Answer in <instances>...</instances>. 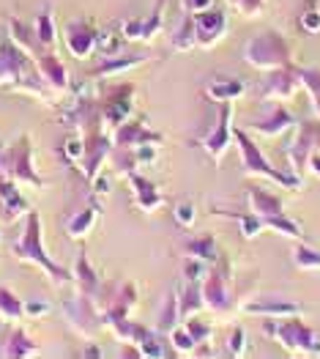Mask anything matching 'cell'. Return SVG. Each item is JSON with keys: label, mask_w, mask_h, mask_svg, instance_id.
<instances>
[{"label": "cell", "mask_w": 320, "mask_h": 359, "mask_svg": "<svg viewBox=\"0 0 320 359\" xmlns=\"http://www.w3.org/2000/svg\"><path fill=\"white\" fill-rule=\"evenodd\" d=\"M291 41L277 30L258 33L244 44V60L260 72H274V69L291 66Z\"/></svg>", "instance_id": "cell-1"}, {"label": "cell", "mask_w": 320, "mask_h": 359, "mask_svg": "<svg viewBox=\"0 0 320 359\" xmlns=\"http://www.w3.org/2000/svg\"><path fill=\"white\" fill-rule=\"evenodd\" d=\"M263 332L268 337H274L282 348H288L291 354H304V357L320 354L318 334L304 321H298V316H293V318H265Z\"/></svg>", "instance_id": "cell-2"}, {"label": "cell", "mask_w": 320, "mask_h": 359, "mask_svg": "<svg viewBox=\"0 0 320 359\" xmlns=\"http://www.w3.org/2000/svg\"><path fill=\"white\" fill-rule=\"evenodd\" d=\"M14 255H17L20 261H30V264L41 266V269L47 271L58 285L69 283V280H74V274H71V271L60 269L58 264L47 255V250H44V244H41V219H39V214H36V211H30L28 214L25 236H22V241H17V244H14Z\"/></svg>", "instance_id": "cell-3"}, {"label": "cell", "mask_w": 320, "mask_h": 359, "mask_svg": "<svg viewBox=\"0 0 320 359\" xmlns=\"http://www.w3.org/2000/svg\"><path fill=\"white\" fill-rule=\"evenodd\" d=\"M233 140L238 143L241 165H244V173H246V176H263V179H271L274 184L288 187V189H298V187H301V179H298V176L274 168V165L263 156V151L258 149V143H255L244 129H233Z\"/></svg>", "instance_id": "cell-4"}, {"label": "cell", "mask_w": 320, "mask_h": 359, "mask_svg": "<svg viewBox=\"0 0 320 359\" xmlns=\"http://www.w3.org/2000/svg\"><path fill=\"white\" fill-rule=\"evenodd\" d=\"M320 151V121H301L295 126V137L288 146V159H291L293 176H304L309 168V156Z\"/></svg>", "instance_id": "cell-5"}, {"label": "cell", "mask_w": 320, "mask_h": 359, "mask_svg": "<svg viewBox=\"0 0 320 359\" xmlns=\"http://www.w3.org/2000/svg\"><path fill=\"white\" fill-rule=\"evenodd\" d=\"M192 22H195V36H197V44H200V47H214V44L222 41L225 33H228V17H225V11H219V8L195 11V14H192Z\"/></svg>", "instance_id": "cell-6"}, {"label": "cell", "mask_w": 320, "mask_h": 359, "mask_svg": "<svg viewBox=\"0 0 320 359\" xmlns=\"http://www.w3.org/2000/svg\"><path fill=\"white\" fill-rule=\"evenodd\" d=\"M230 118H233V104H230V102H222V113H219L216 126L203 137V149L208 151V156H211L214 162H222L225 151L230 149V140H233Z\"/></svg>", "instance_id": "cell-7"}, {"label": "cell", "mask_w": 320, "mask_h": 359, "mask_svg": "<svg viewBox=\"0 0 320 359\" xmlns=\"http://www.w3.org/2000/svg\"><path fill=\"white\" fill-rule=\"evenodd\" d=\"M298 88H301L298 69L291 63V66L268 72V80H265V88H263V99H268V102H288V99L295 96Z\"/></svg>", "instance_id": "cell-8"}, {"label": "cell", "mask_w": 320, "mask_h": 359, "mask_svg": "<svg viewBox=\"0 0 320 359\" xmlns=\"http://www.w3.org/2000/svg\"><path fill=\"white\" fill-rule=\"evenodd\" d=\"M200 291H203V304L211 307L214 313H228L233 307L230 288H228V271L214 269L211 274H205Z\"/></svg>", "instance_id": "cell-9"}, {"label": "cell", "mask_w": 320, "mask_h": 359, "mask_svg": "<svg viewBox=\"0 0 320 359\" xmlns=\"http://www.w3.org/2000/svg\"><path fill=\"white\" fill-rule=\"evenodd\" d=\"M246 316H260V318H293V316H301L304 307L288 299H255L246 302L241 307Z\"/></svg>", "instance_id": "cell-10"}, {"label": "cell", "mask_w": 320, "mask_h": 359, "mask_svg": "<svg viewBox=\"0 0 320 359\" xmlns=\"http://www.w3.org/2000/svg\"><path fill=\"white\" fill-rule=\"evenodd\" d=\"M295 118H293V113L288 107H282V102H277L271 110H268V116H263L252 123V129L263 135V137H277V135H282V132H288Z\"/></svg>", "instance_id": "cell-11"}, {"label": "cell", "mask_w": 320, "mask_h": 359, "mask_svg": "<svg viewBox=\"0 0 320 359\" xmlns=\"http://www.w3.org/2000/svg\"><path fill=\"white\" fill-rule=\"evenodd\" d=\"M246 203H249V211L258 214L260 219L277 217V214H285L282 198H277L274 192H268V189H263V187H249V192H246Z\"/></svg>", "instance_id": "cell-12"}, {"label": "cell", "mask_w": 320, "mask_h": 359, "mask_svg": "<svg viewBox=\"0 0 320 359\" xmlns=\"http://www.w3.org/2000/svg\"><path fill=\"white\" fill-rule=\"evenodd\" d=\"M66 47H69L71 55L88 58L96 50V30L85 25V22H71L66 28Z\"/></svg>", "instance_id": "cell-13"}, {"label": "cell", "mask_w": 320, "mask_h": 359, "mask_svg": "<svg viewBox=\"0 0 320 359\" xmlns=\"http://www.w3.org/2000/svg\"><path fill=\"white\" fill-rule=\"evenodd\" d=\"M146 143H162V135L156 132H148L143 123H129L123 121L116 132V146L123 149H137V146H146Z\"/></svg>", "instance_id": "cell-14"}, {"label": "cell", "mask_w": 320, "mask_h": 359, "mask_svg": "<svg viewBox=\"0 0 320 359\" xmlns=\"http://www.w3.org/2000/svg\"><path fill=\"white\" fill-rule=\"evenodd\" d=\"M107 151H110V140H107L104 135L85 137V151H83V159H85V168H88L85 176H88V179H93V176L99 173V168H102V162H104Z\"/></svg>", "instance_id": "cell-15"}, {"label": "cell", "mask_w": 320, "mask_h": 359, "mask_svg": "<svg viewBox=\"0 0 320 359\" xmlns=\"http://www.w3.org/2000/svg\"><path fill=\"white\" fill-rule=\"evenodd\" d=\"M129 181H132V187H134V203L140 206V209H156V206H162V195H159V189H156V184H151L148 179L143 176H137V173H129Z\"/></svg>", "instance_id": "cell-16"}, {"label": "cell", "mask_w": 320, "mask_h": 359, "mask_svg": "<svg viewBox=\"0 0 320 359\" xmlns=\"http://www.w3.org/2000/svg\"><path fill=\"white\" fill-rule=\"evenodd\" d=\"M36 60H39V72L44 74V80H47L53 88H55V90L66 88V83H69L66 77H69V74H66L63 63H60V60L55 58L53 53H41V55H39Z\"/></svg>", "instance_id": "cell-17"}, {"label": "cell", "mask_w": 320, "mask_h": 359, "mask_svg": "<svg viewBox=\"0 0 320 359\" xmlns=\"http://www.w3.org/2000/svg\"><path fill=\"white\" fill-rule=\"evenodd\" d=\"M244 90H246V86L241 80H214L205 86V96L211 102H235Z\"/></svg>", "instance_id": "cell-18"}, {"label": "cell", "mask_w": 320, "mask_h": 359, "mask_svg": "<svg viewBox=\"0 0 320 359\" xmlns=\"http://www.w3.org/2000/svg\"><path fill=\"white\" fill-rule=\"evenodd\" d=\"M0 203H3V209L11 211V214L28 211V203H25V198L20 195L17 181L11 179V176H0Z\"/></svg>", "instance_id": "cell-19"}, {"label": "cell", "mask_w": 320, "mask_h": 359, "mask_svg": "<svg viewBox=\"0 0 320 359\" xmlns=\"http://www.w3.org/2000/svg\"><path fill=\"white\" fill-rule=\"evenodd\" d=\"M96 214H99L96 206H88V209L74 211V214L66 219V225H63L66 233H69L71 239H80V236L90 233V228H93V222H96Z\"/></svg>", "instance_id": "cell-20"}, {"label": "cell", "mask_w": 320, "mask_h": 359, "mask_svg": "<svg viewBox=\"0 0 320 359\" xmlns=\"http://www.w3.org/2000/svg\"><path fill=\"white\" fill-rule=\"evenodd\" d=\"M74 277L80 280V288H83V294H85V297H90V299H93V297L99 294L102 283H99V277H96V274H93V269H90L85 252L77 258V271H74Z\"/></svg>", "instance_id": "cell-21"}, {"label": "cell", "mask_w": 320, "mask_h": 359, "mask_svg": "<svg viewBox=\"0 0 320 359\" xmlns=\"http://www.w3.org/2000/svg\"><path fill=\"white\" fill-rule=\"evenodd\" d=\"M293 264L301 271H320V250L309 244H295L293 250Z\"/></svg>", "instance_id": "cell-22"}, {"label": "cell", "mask_w": 320, "mask_h": 359, "mask_svg": "<svg viewBox=\"0 0 320 359\" xmlns=\"http://www.w3.org/2000/svg\"><path fill=\"white\" fill-rule=\"evenodd\" d=\"M295 69H298L301 88H307L309 99H312V107L320 118V69H304V66H295Z\"/></svg>", "instance_id": "cell-23"}, {"label": "cell", "mask_w": 320, "mask_h": 359, "mask_svg": "<svg viewBox=\"0 0 320 359\" xmlns=\"http://www.w3.org/2000/svg\"><path fill=\"white\" fill-rule=\"evenodd\" d=\"M200 307H205V304H203V291L195 285V280H189L183 299H178V316H181V318H189V316H192L195 310H200Z\"/></svg>", "instance_id": "cell-24"}, {"label": "cell", "mask_w": 320, "mask_h": 359, "mask_svg": "<svg viewBox=\"0 0 320 359\" xmlns=\"http://www.w3.org/2000/svg\"><path fill=\"white\" fill-rule=\"evenodd\" d=\"M186 250L192 252V258H200V261H216L219 258V250H216L214 236H200V239L189 241Z\"/></svg>", "instance_id": "cell-25"}, {"label": "cell", "mask_w": 320, "mask_h": 359, "mask_svg": "<svg viewBox=\"0 0 320 359\" xmlns=\"http://www.w3.org/2000/svg\"><path fill=\"white\" fill-rule=\"evenodd\" d=\"M39 348L30 343V337L25 332H14L11 337H8V346H6V357H30V354H36Z\"/></svg>", "instance_id": "cell-26"}, {"label": "cell", "mask_w": 320, "mask_h": 359, "mask_svg": "<svg viewBox=\"0 0 320 359\" xmlns=\"http://www.w3.org/2000/svg\"><path fill=\"white\" fill-rule=\"evenodd\" d=\"M143 58L140 55H134V58H107L99 69H96V77H113V74H120V72H126V69H132V66H140Z\"/></svg>", "instance_id": "cell-27"}, {"label": "cell", "mask_w": 320, "mask_h": 359, "mask_svg": "<svg viewBox=\"0 0 320 359\" xmlns=\"http://www.w3.org/2000/svg\"><path fill=\"white\" fill-rule=\"evenodd\" d=\"M0 316H3V318H8V321H14V318L25 316V304L17 299L8 288H0Z\"/></svg>", "instance_id": "cell-28"}, {"label": "cell", "mask_w": 320, "mask_h": 359, "mask_svg": "<svg viewBox=\"0 0 320 359\" xmlns=\"http://www.w3.org/2000/svg\"><path fill=\"white\" fill-rule=\"evenodd\" d=\"M36 39L41 41V47L55 44V22H53V14L50 11L39 14V20H36Z\"/></svg>", "instance_id": "cell-29"}, {"label": "cell", "mask_w": 320, "mask_h": 359, "mask_svg": "<svg viewBox=\"0 0 320 359\" xmlns=\"http://www.w3.org/2000/svg\"><path fill=\"white\" fill-rule=\"evenodd\" d=\"M197 44V36H195V22H192V17L183 22V28L178 30V36L173 39V47L175 50H192Z\"/></svg>", "instance_id": "cell-30"}, {"label": "cell", "mask_w": 320, "mask_h": 359, "mask_svg": "<svg viewBox=\"0 0 320 359\" xmlns=\"http://www.w3.org/2000/svg\"><path fill=\"white\" fill-rule=\"evenodd\" d=\"M241 17H260V11L265 8V0H228Z\"/></svg>", "instance_id": "cell-31"}, {"label": "cell", "mask_w": 320, "mask_h": 359, "mask_svg": "<svg viewBox=\"0 0 320 359\" xmlns=\"http://www.w3.org/2000/svg\"><path fill=\"white\" fill-rule=\"evenodd\" d=\"M175 313H178V297H167V302H165V310H162V316H159V330L162 332H170L173 330V318Z\"/></svg>", "instance_id": "cell-32"}, {"label": "cell", "mask_w": 320, "mask_h": 359, "mask_svg": "<svg viewBox=\"0 0 320 359\" xmlns=\"http://www.w3.org/2000/svg\"><path fill=\"white\" fill-rule=\"evenodd\" d=\"M183 330L195 337V343H208V340H211V334H214V330H211L208 324L195 321V318H192V321H186V324H183Z\"/></svg>", "instance_id": "cell-33"}, {"label": "cell", "mask_w": 320, "mask_h": 359, "mask_svg": "<svg viewBox=\"0 0 320 359\" xmlns=\"http://www.w3.org/2000/svg\"><path fill=\"white\" fill-rule=\"evenodd\" d=\"M244 351H246V334H244L241 327H235V330L230 332V337H228V354H230V357H241Z\"/></svg>", "instance_id": "cell-34"}, {"label": "cell", "mask_w": 320, "mask_h": 359, "mask_svg": "<svg viewBox=\"0 0 320 359\" xmlns=\"http://www.w3.org/2000/svg\"><path fill=\"white\" fill-rule=\"evenodd\" d=\"M173 343H175V348H178V351H183V354L195 351V346H197V343H195V337H192L186 330H175L173 332Z\"/></svg>", "instance_id": "cell-35"}, {"label": "cell", "mask_w": 320, "mask_h": 359, "mask_svg": "<svg viewBox=\"0 0 320 359\" xmlns=\"http://www.w3.org/2000/svg\"><path fill=\"white\" fill-rule=\"evenodd\" d=\"M159 25H162V0L156 3V11H153V17H151V20H143V39H151V36H156Z\"/></svg>", "instance_id": "cell-36"}, {"label": "cell", "mask_w": 320, "mask_h": 359, "mask_svg": "<svg viewBox=\"0 0 320 359\" xmlns=\"http://www.w3.org/2000/svg\"><path fill=\"white\" fill-rule=\"evenodd\" d=\"M298 25L307 30V33H320V11H307V14H301V20H298Z\"/></svg>", "instance_id": "cell-37"}, {"label": "cell", "mask_w": 320, "mask_h": 359, "mask_svg": "<svg viewBox=\"0 0 320 359\" xmlns=\"http://www.w3.org/2000/svg\"><path fill=\"white\" fill-rule=\"evenodd\" d=\"M175 219H178L183 228L192 225V222H195V206H192V203H178V206H175Z\"/></svg>", "instance_id": "cell-38"}, {"label": "cell", "mask_w": 320, "mask_h": 359, "mask_svg": "<svg viewBox=\"0 0 320 359\" xmlns=\"http://www.w3.org/2000/svg\"><path fill=\"white\" fill-rule=\"evenodd\" d=\"M83 151H85V140L69 137V143H66V156H69V159H80V156H83Z\"/></svg>", "instance_id": "cell-39"}, {"label": "cell", "mask_w": 320, "mask_h": 359, "mask_svg": "<svg viewBox=\"0 0 320 359\" xmlns=\"http://www.w3.org/2000/svg\"><path fill=\"white\" fill-rule=\"evenodd\" d=\"M203 271H205L203 266L189 255V261L183 264V274H186V280H200V277H203Z\"/></svg>", "instance_id": "cell-40"}, {"label": "cell", "mask_w": 320, "mask_h": 359, "mask_svg": "<svg viewBox=\"0 0 320 359\" xmlns=\"http://www.w3.org/2000/svg\"><path fill=\"white\" fill-rule=\"evenodd\" d=\"M44 313H50L47 302H28L25 304V316H44Z\"/></svg>", "instance_id": "cell-41"}, {"label": "cell", "mask_w": 320, "mask_h": 359, "mask_svg": "<svg viewBox=\"0 0 320 359\" xmlns=\"http://www.w3.org/2000/svg\"><path fill=\"white\" fill-rule=\"evenodd\" d=\"M143 354H146V357H162L165 351L151 340V334H146V340H143Z\"/></svg>", "instance_id": "cell-42"}, {"label": "cell", "mask_w": 320, "mask_h": 359, "mask_svg": "<svg viewBox=\"0 0 320 359\" xmlns=\"http://www.w3.org/2000/svg\"><path fill=\"white\" fill-rule=\"evenodd\" d=\"M90 181H93V187H96V192H99V195L110 192V179H107L104 173H96V176H93Z\"/></svg>", "instance_id": "cell-43"}, {"label": "cell", "mask_w": 320, "mask_h": 359, "mask_svg": "<svg viewBox=\"0 0 320 359\" xmlns=\"http://www.w3.org/2000/svg\"><path fill=\"white\" fill-rule=\"evenodd\" d=\"M183 8H186L189 14H195V11L211 8V0H183Z\"/></svg>", "instance_id": "cell-44"}, {"label": "cell", "mask_w": 320, "mask_h": 359, "mask_svg": "<svg viewBox=\"0 0 320 359\" xmlns=\"http://www.w3.org/2000/svg\"><path fill=\"white\" fill-rule=\"evenodd\" d=\"M309 170L320 179V151H315V154L309 156Z\"/></svg>", "instance_id": "cell-45"}, {"label": "cell", "mask_w": 320, "mask_h": 359, "mask_svg": "<svg viewBox=\"0 0 320 359\" xmlns=\"http://www.w3.org/2000/svg\"><path fill=\"white\" fill-rule=\"evenodd\" d=\"M318 11H320V0H318Z\"/></svg>", "instance_id": "cell-46"}, {"label": "cell", "mask_w": 320, "mask_h": 359, "mask_svg": "<svg viewBox=\"0 0 320 359\" xmlns=\"http://www.w3.org/2000/svg\"><path fill=\"white\" fill-rule=\"evenodd\" d=\"M318 340H320V334H318Z\"/></svg>", "instance_id": "cell-47"}]
</instances>
